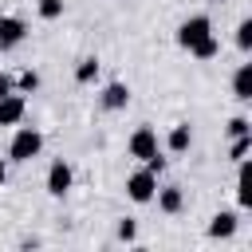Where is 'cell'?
<instances>
[{
	"label": "cell",
	"instance_id": "1",
	"mask_svg": "<svg viewBox=\"0 0 252 252\" xmlns=\"http://www.w3.org/2000/svg\"><path fill=\"white\" fill-rule=\"evenodd\" d=\"M39 150H43V134H39L35 126H20V130L12 134L8 158H12V161H32V158H39Z\"/></svg>",
	"mask_w": 252,
	"mask_h": 252
},
{
	"label": "cell",
	"instance_id": "2",
	"mask_svg": "<svg viewBox=\"0 0 252 252\" xmlns=\"http://www.w3.org/2000/svg\"><path fill=\"white\" fill-rule=\"evenodd\" d=\"M213 35V20L209 16H189V20H181L177 24V43L185 47V51H193L201 39H209Z\"/></svg>",
	"mask_w": 252,
	"mask_h": 252
},
{
	"label": "cell",
	"instance_id": "3",
	"mask_svg": "<svg viewBox=\"0 0 252 252\" xmlns=\"http://www.w3.org/2000/svg\"><path fill=\"white\" fill-rule=\"evenodd\" d=\"M154 193H158V173H150L146 165H142V169H134V173L126 177V197H130V201L150 205V201H154Z\"/></svg>",
	"mask_w": 252,
	"mask_h": 252
},
{
	"label": "cell",
	"instance_id": "4",
	"mask_svg": "<svg viewBox=\"0 0 252 252\" xmlns=\"http://www.w3.org/2000/svg\"><path fill=\"white\" fill-rule=\"evenodd\" d=\"M126 150H130V158H138V161H146V158H154V154H158V134H154L150 126H138V130L130 134V142H126Z\"/></svg>",
	"mask_w": 252,
	"mask_h": 252
},
{
	"label": "cell",
	"instance_id": "5",
	"mask_svg": "<svg viewBox=\"0 0 252 252\" xmlns=\"http://www.w3.org/2000/svg\"><path fill=\"white\" fill-rule=\"evenodd\" d=\"M71 181H75V169H71L63 158H55V161L47 165V193H51V197H63V193L71 189Z\"/></svg>",
	"mask_w": 252,
	"mask_h": 252
},
{
	"label": "cell",
	"instance_id": "6",
	"mask_svg": "<svg viewBox=\"0 0 252 252\" xmlns=\"http://www.w3.org/2000/svg\"><path fill=\"white\" fill-rule=\"evenodd\" d=\"M24 35H28V24H24L20 16H0V51L20 47V43H24Z\"/></svg>",
	"mask_w": 252,
	"mask_h": 252
},
{
	"label": "cell",
	"instance_id": "7",
	"mask_svg": "<svg viewBox=\"0 0 252 252\" xmlns=\"http://www.w3.org/2000/svg\"><path fill=\"white\" fill-rule=\"evenodd\" d=\"M24 110H28V102H24V94H4L0 98V126H16V122H24Z\"/></svg>",
	"mask_w": 252,
	"mask_h": 252
},
{
	"label": "cell",
	"instance_id": "8",
	"mask_svg": "<svg viewBox=\"0 0 252 252\" xmlns=\"http://www.w3.org/2000/svg\"><path fill=\"white\" fill-rule=\"evenodd\" d=\"M98 102H102V110H126V102H130V87H126V83H106L102 94H98Z\"/></svg>",
	"mask_w": 252,
	"mask_h": 252
},
{
	"label": "cell",
	"instance_id": "9",
	"mask_svg": "<svg viewBox=\"0 0 252 252\" xmlns=\"http://www.w3.org/2000/svg\"><path fill=\"white\" fill-rule=\"evenodd\" d=\"M236 224H240L236 213H217V217L209 220V236H213V240H228V236L236 232Z\"/></svg>",
	"mask_w": 252,
	"mask_h": 252
},
{
	"label": "cell",
	"instance_id": "10",
	"mask_svg": "<svg viewBox=\"0 0 252 252\" xmlns=\"http://www.w3.org/2000/svg\"><path fill=\"white\" fill-rule=\"evenodd\" d=\"M154 197H158V209H161V213H181V209H185V193H181L177 185H165V189H158Z\"/></svg>",
	"mask_w": 252,
	"mask_h": 252
},
{
	"label": "cell",
	"instance_id": "11",
	"mask_svg": "<svg viewBox=\"0 0 252 252\" xmlns=\"http://www.w3.org/2000/svg\"><path fill=\"white\" fill-rule=\"evenodd\" d=\"M232 94H236L240 102L252 98V63H240V67H236V75H232Z\"/></svg>",
	"mask_w": 252,
	"mask_h": 252
},
{
	"label": "cell",
	"instance_id": "12",
	"mask_svg": "<svg viewBox=\"0 0 252 252\" xmlns=\"http://www.w3.org/2000/svg\"><path fill=\"white\" fill-rule=\"evenodd\" d=\"M240 165V177H236V201H240V209H248L252 205V181H248V158L244 161H236Z\"/></svg>",
	"mask_w": 252,
	"mask_h": 252
},
{
	"label": "cell",
	"instance_id": "13",
	"mask_svg": "<svg viewBox=\"0 0 252 252\" xmlns=\"http://www.w3.org/2000/svg\"><path fill=\"white\" fill-rule=\"evenodd\" d=\"M94 79H98V59H94V55L79 59V67H75V83L87 87V83H94Z\"/></svg>",
	"mask_w": 252,
	"mask_h": 252
},
{
	"label": "cell",
	"instance_id": "14",
	"mask_svg": "<svg viewBox=\"0 0 252 252\" xmlns=\"http://www.w3.org/2000/svg\"><path fill=\"white\" fill-rule=\"evenodd\" d=\"M189 146H193L189 126H185V122H181V126H173V130H169V150H173V154H185Z\"/></svg>",
	"mask_w": 252,
	"mask_h": 252
},
{
	"label": "cell",
	"instance_id": "15",
	"mask_svg": "<svg viewBox=\"0 0 252 252\" xmlns=\"http://www.w3.org/2000/svg\"><path fill=\"white\" fill-rule=\"evenodd\" d=\"M217 51H220V43H217V35H209V39H201V43H197L189 55H197V59H213Z\"/></svg>",
	"mask_w": 252,
	"mask_h": 252
},
{
	"label": "cell",
	"instance_id": "16",
	"mask_svg": "<svg viewBox=\"0 0 252 252\" xmlns=\"http://www.w3.org/2000/svg\"><path fill=\"white\" fill-rule=\"evenodd\" d=\"M248 150H252V134H240V138H232V161H244L248 158Z\"/></svg>",
	"mask_w": 252,
	"mask_h": 252
},
{
	"label": "cell",
	"instance_id": "17",
	"mask_svg": "<svg viewBox=\"0 0 252 252\" xmlns=\"http://www.w3.org/2000/svg\"><path fill=\"white\" fill-rule=\"evenodd\" d=\"M236 47H240V51H252V20H240V28H236Z\"/></svg>",
	"mask_w": 252,
	"mask_h": 252
},
{
	"label": "cell",
	"instance_id": "18",
	"mask_svg": "<svg viewBox=\"0 0 252 252\" xmlns=\"http://www.w3.org/2000/svg\"><path fill=\"white\" fill-rule=\"evenodd\" d=\"M63 16V0H39V20H59Z\"/></svg>",
	"mask_w": 252,
	"mask_h": 252
},
{
	"label": "cell",
	"instance_id": "19",
	"mask_svg": "<svg viewBox=\"0 0 252 252\" xmlns=\"http://www.w3.org/2000/svg\"><path fill=\"white\" fill-rule=\"evenodd\" d=\"M12 83H16L24 94H32V91L39 87V75H35V71H20V79H12Z\"/></svg>",
	"mask_w": 252,
	"mask_h": 252
},
{
	"label": "cell",
	"instance_id": "20",
	"mask_svg": "<svg viewBox=\"0 0 252 252\" xmlns=\"http://www.w3.org/2000/svg\"><path fill=\"white\" fill-rule=\"evenodd\" d=\"M248 130H252V122H248L244 114H236V118L228 122V134H232V138H240V134H248Z\"/></svg>",
	"mask_w": 252,
	"mask_h": 252
},
{
	"label": "cell",
	"instance_id": "21",
	"mask_svg": "<svg viewBox=\"0 0 252 252\" xmlns=\"http://www.w3.org/2000/svg\"><path fill=\"white\" fill-rule=\"evenodd\" d=\"M138 236V224L134 220H118V240H134Z\"/></svg>",
	"mask_w": 252,
	"mask_h": 252
},
{
	"label": "cell",
	"instance_id": "22",
	"mask_svg": "<svg viewBox=\"0 0 252 252\" xmlns=\"http://www.w3.org/2000/svg\"><path fill=\"white\" fill-rule=\"evenodd\" d=\"M12 91H16V83H12V75H4V71H0V98H4V94H12Z\"/></svg>",
	"mask_w": 252,
	"mask_h": 252
},
{
	"label": "cell",
	"instance_id": "23",
	"mask_svg": "<svg viewBox=\"0 0 252 252\" xmlns=\"http://www.w3.org/2000/svg\"><path fill=\"white\" fill-rule=\"evenodd\" d=\"M8 181V165H4V158H0V185Z\"/></svg>",
	"mask_w": 252,
	"mask_h": 252
}]
</instances>
